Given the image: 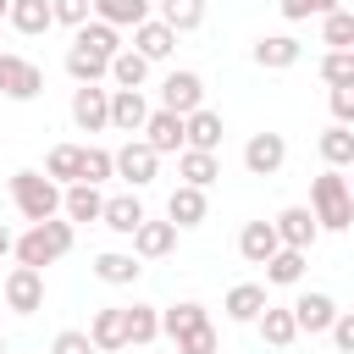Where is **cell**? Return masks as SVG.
Masks as SVG:
<instances>
[{
	"label": "cell",
	"instance_id": "3",
	"mask_svg": "<svg viewBox=\"0 0 354 354\" xmlns=\"http://www.w3.org/2000/svg\"><path fill=\"white\" fill-rule=\"evenodd\" d=\"M11 205L22 210L28 227L33 221H50V216H61V183L44 177V171H17L11 177Z\"/></svg>",
	"mask_w": 354,
	"mask_h": 354
},
{
	"label": "cell",
	"instance_id": "47",
	"mask_svg": "<svg viewBox=\"0 0 354 354\" xmlns=\"http://www.w3.org/2000/svg\"><path fill=\"white\" fill-rule=\"evenodd\" d=\"M11 243H17V238H11V227H6V221H0V260H6V254H11Z\"/></svg>",
	"mask_w": 354,
	"mask_h": 354
},
{
	"label": "cell",
	"instance_id": "19",
	"mask_svg": "<svg viewBox=\"0 0 354 354\" xmlns=\"http://www.w3.org/2000/svg\"><path fill=\"white\" fill-rule=\"evenodd\" d=\"M61 210H66V221H100V210H105V194H100V183H66V194H61Z\"/></svg>",
	"mask_w": 354,
	"mask_h": 354
},
{
	"label": "cell",
	"instance_id": "31",
	"mask_svg": "<svg viewBox=\"0 0 354 354\" xmlns=\"http://www.w3.org/2000/svg\"><path fill=\"white\" fill-rule=\"evenodd\" d=\"M149 6L155 0H94V17L111 22V28H138L149 17Z\"/></svg>",
	"mask_w": 354,
	"mask_h": 354
},
{
	"label": "cell",
	"instance_id": "48",
	"mask_svg": "<svg viewBox=\"0 0 354 354\" xmlns=\"http://www.w3.org/2000/svg\"><path fill=\"white\" fill-rule=\"evenodd\" d=\"M6 11H11V0H0V17H6Z\"/></svg>",
	"mask_w": 354,
	"mask_h": 354
},
{
	"label": "cell",
	"instance_id": "29",
	"mask_svg": "<svg viewBox=\"0 0 354 354\" xmlns=\"http://www.w3.org/2000/svg\"><path fill=\"white\" fill-rule=\"evenodd\" d=\"M122 315H127V343L133 348H144V343L160 337V310L155 304H122Z\"/></svg>",
	"mask_w": 354,
	"mask_h": 354
},
{
	"label": "cell",
	"instance_id": "4",
	"mask_svg": "<svg viewBox=\"0 0 354 354\" xmlns=\"http://www.w3.org/2000/svg\"><path fill=\"white\" fill-rule=\"evenodd\" d=\"M6 304H11L17 315L44 310V271H33V266H11V271H6Z\"/></svg>",
	"mask_w": 354,
	"mask_h": 354
},
{
	"label": "cell",
	"instance_id": "10",
	"mask_svg": "<svg viewBox=\"0 0 354 354\" xmlns=\"http://www.w3.org/2000/svg\"><path fill=\"white\" fill-rule=\"evenodd\" d=\"M271 227H277L282 249H310V243L321 238V221H315V210H310V205H288Z\"/></svg>",
	"mask_w": 354,
	"mask_h": 354
},
{
	"label": "cell",
	"instance_id": "12",
	"mask_svg": "<svg viewBox=\"0 0 354 354\" xmlns=\"http://www.w3.org/2000/svg\"><path fill=\"white\" fill-rule=\"evenodd\" d=\"M299 55H304V44H299L293 33H266V39H254V66H266V72H288V66H299Z\"/></svg>",
	"mask_w": 354,
	"mask_h": 354
},
{
	"label": "cell",
	"instance_id": "43",
	"mask_svg": "<svg viewBox=\"0 0 354 354\" xmlns=\"http://www.w3.org/2000/svg\"><path fill=\"white\" fill-rule=\"evenodd\" d=\"M50 354H100V348H94V337H88V332H77V326H66V332H55V343H50Z\"/></svg>",
	"mask_w": 354,
	"mask_h": 354
},
{
	"label": "cell",
	"instance_id": "33",
	"mask_svg": "<svg viewBox=\"0 0 354 354\" xmlns=\"http://www.w3.org/2000/svg\"><path fill=\"white\" fill-rule=\"evenodd\" d=\"M315 144H321V160H326V166H354V127L332 122Z\"/></svg>",
	"mask_w": 354,
	"mask_h": 354
},
{
	"label": "cell",
	"instance_id": "34",
	"mask_svg": "<svg viewBox=\"0 0 354 354\" xmlns=\"http://www.w3.org/2000/svg\"><path fill=\"white\" fill-rule=\"evenodd\" d=\"M266 282H277V288L304 282V249H277V254L266 260Z\"/></svg>",
	"mask_w": 354,
	"mask_h": 354
},
{
	"label": "cell",
	"instance_id": "25",
	"mask_svg": "<svg viewBox=\"0 0 354 354\" xmlns=\"http://www.w3.org/2000/svg\"><path fill=\"white\" fill-rule=\"evenodd\" d=\"M254 326H260V337H266L271 348H288V343L299 337V321H293V310H282V304H266V310L254 315Z\"/></svg>",
	"mask_w": 354,
	"mask_h": 354
},
{
	"label": "cell",
	"instance_id": "40",
	"mask_svg": "<svg viewBox=\"0 0 354 354\" xmlns=\"http://www.w3.org/2000/svg\"><path fill=\"white\" fill-rule=\"evenodd\" d=\"M321 83H326V88L354 83V50H326V55H321Z\"/></svg>",
	"mask_w": 354,
	"mask_h": 354
},
{
	"label": "cell",
	"instance_id": "18",
	"mask_svg": "<svg viewBox=\"0 0 354 354\" xmlns=\"http://www.w3.org/2000/svg\"><path fill=\"white\" fill-rule=\"evenodd\" d=\"M221 133H227V127H221V116H216V111H205V105L183 116V149H221Z\"/></svg>",
	"mask_w": 354,
	"mask_h": 354
},
{
	"label": "cell",
	"instance_id": "28",
	"mask_svg": "<svg viewBox=\"0 0 354 354\" xmlns=\"http://www.w3.org/2000/svg\"><path fill=\"white\" fill-rule=\"evenodd\" d=\"M266 304H271V299H266V288H260V282H238V288L227 293V304H221V310H227V321H254Z\"/></svg>",
	"mask_w": 354,
	"mask_h": 354
},
{
	"label": "cell",
	"instance_id": "7",
	"mask_svg": "<svg viewBox=\"0 0 354 354\" xmlns=\"http://www.w3.org/2000/svg\"><path fill=\"white\" fill-rule=\"evenodd\" d=\"M39 88H44V72H39L33 61L0 50V94H6V100H33Z\"/></svg>",
	"mask_w": 354,
	"mask_h": 354
},
{
	"label": "cell",
	"instance_id": "22",
	"mask_svg": "<svg viewBox=\"0 0 354 354\" xmlns=\"http://www.w3.org/2000/svg\"><path fill=\"white\" fill-rule=\"evenodd\" d=\"M177 177H183V183H194V188H210V183L221 177L216 149H177Z\"/></svg>",
	"mask_w": 354,
	"mask_h": 354
},
{
	"label": "cell",
	"instance_id": "35",
	"mask_svg": "<svg viewBox=\"0 0 354 354\" xmlns=\"http://www.w3.org/2000/svg\"><path fill=\"white\" fill-rule=\"evenodd\" d=\"M77 44H88L94 55H105V61H111V55L122 50V28H111V22H100V17H94V22H83V28H77Z\"/></svg>",
	"mask_w": 354,
	"mask_h": 354
},
{
	"label": "cell",
	"instance_id": "2",
	"mask_svg": "<svg viewBox=\"0 0 354 354\" xmlns=\"http://www.w3.org/2000/svg\"><path fill=\"white\" fill-rule=\"evenodd\" d=\"M72 249V221H33L17 243H11V254H17V266H33V271H44V266H55L61 254Z\"/></svg>",
	"mask_w": 354,
	"mask_h": 354
},
{
	"label": "cell",
	"instance_id": "21",
	"mask_svg": "<svg viewBox=\"0 0 354 354\" xmlns=\"http://www.w3.org/2000/svg\"><path fill=\"white\" fill-rule=\"evenodd\" d=\"M277 249H282V238H277V227H271V221H249V227L238 232V254H243L249 266H266Z\"/></svg>",
	"mask_w": 354,
	"mask_h": 354
},
{
	"label": "cell",
	"instance_id": "50",
	"mask_svg": "<svg viewBox=\"0 0 354 354\" xmlns=\"http://www.w3.org/2000/svg\"><path fill=\"white\" fill-rule=\"evenodd\" d=\"M348 194H354V183H348Z\"/></svg>",
	"mask_w": 354,
	"mask_h": 354
},
{
	"label": "cell",
	"instance_id": "45",
	"mask_svg": "<svg viewBox=\"0 0 354 354\" xmlns=\"http://www.w3.org/2000/svg\"><path fill=\"white\" fill-rule=\"evenodd\" d=\"M326 100H332V116H337L343 127H354V83H337Z\"/></svg>",
	"mask_w": 354,
	"mask_h": 354
},
{
	"label": "cell",
	"instance_id": "15",
	"mask_svg": "<svg viewBox=\"0 0 354 354\" xmlns=\"http://www.w3.org/2000/svg\"><path fill=\"white\" fill-rule=\"evenodd\" d=\"M177 249V221H138V232H133V254L138 260H160V254H171Z\"/></svg>",
	"mask_w": 354,
	"mask_h": 354
},
{
	"label": "cell",
	"instance_id": "26",
	"mask_svg": "<svg viewBox=\"0 0 354 354\" xmlns=\"http://www.w3.org/2000/svg\"><path fill=\"white\" fill-rule=\"evenodd\" d=\"M66 72H72V83H100V77H111V61L72 39V50H66Z\"/></svg>",
	"mask_w": 354,
	"mask_h": 354
},
{
	"label": "cell",
	"instance_id": "24",
	"mask_svg": "<svg viewBox=\"0 0 354 354\" xmlns=\"http://www.w3.org/2000/svg\"><path fill=\"white\" fill-rule=\"evenodd\" d=\"M100 221H105L111 232H122V238H133V232H138V221H144V205H138V194H116V199H105V210H100Z\"/></svg>",
	"mask_w": 354,
	"mask_h": 354
},
{
	"label": "cell",
	"instance_id": "6",
	"mask_svg": "<svg viewBox=\"0 0 354 354\" xmlns=\"http://www.w3.org/2000/svg\"><path fill=\"white\" fill-rule=\"evenodd\" d=\"M72 122H77L83 133L111 127V88H100V83H77V94H72Z\"/></svg>",
	"mask_w": 354,
	"mask_h": 354
},
{
	"label": "cell",
	"instance_id": "32",
	"mask_svg": "<svg viewBox=\"0 0 354 354\" xmlns=\"http://www.w3.org/2000/svg\"><path fill=\"white\" fill-rule=\"evenodd\" d=\"M210 315H205V304H194V299H183V304H171V310H160V332L177 343L183 332H194V326H205Z\"/></svg>",
	"mask_w": 354,
	"mask_h": 354
},
{
	"label": "cell",
	"instance_id": "39",
	"mask_svg": "<svg viewBox=\"0 0 354 354\" xmlns=\"http://www.w3.org/2000/svg\"><path fill=\"white\" fill-rule=\"evenodd\" d=\"M321 44H332V50H348V44H354V17H348L343 6L321 17Z\"/></svg>",
	"mask_w": 354,
	"mask_h": 354
},
{
	"label": "cell",
	"instance_id": "37",
	"mask_svg": "<svg viewBox=\"0 0 354 354\" xmlns=\"http://www.w3.org/2000/svg\"><path fill=\"white\" fill-rule=\"evenodd\" d=\"M160 22L177 33H194L205 22V0H160Z\"/></svg>",
	"mask_w": 354,
	"mask_h": 354
},
{
	"label": "cell",
	"instance_id": "20",
	"mask_svg": "<svg viewBox=\"0 0 354 354\" xmlns=\"http://www.w3.org/2000/svg\"><path fill=\"white\" fill-rule=\"evenodd\" d=\"M166 221H177V232H183V227H199V221H205V188L177 183L171 199H166Z\"/></svg>",
	"mask_w": 354,
	"mask_h": 354
},
{
	"label": "cell",
	"instance_id": "49",
	"mask_svg": "<svg viewBox=\"0 0 354 354\" xmlns=\"http://www.w3.org/2000/svg\"><path fill=\"white\" fill-rule=\"evenodd\" d=\"M0 354H6V337H0Z\"/></svg>",
	"mask_w": 354,
	"mask_h": 354
},
{
	"label": "cell",
	"instance_id": "5",
	"mask_svg": "<svg viewBox=\"0 0 354 354\" xmlns=\"http://www.w3.org/2000/svg\"><path fill=\"white\" fill-rule=\"evenodd\" d=\"M199 105H205V77H199V72H166V83H160V111L188 116V111H199Z\"/></svg>",
	"mask_w": 354,
	"mask_h": 354
},
{
	"label": "cell",
	"instance_id": "44",
	"mask_svg": "<svg viewBox=\"0 0 354 354\" xmlns=\"http://www.w3.org/2000/svg\"><path fill=\"white\" fill-rule=\"evenodd\" d=\"M337 11V0H282V17L288 22H304V17H326Z\"/></svg>",
	"mask_w": 354,
	"mask_h": 354
},
{
	"label": "cell",
	"instance_id": "17",
	"mask_svg": "<svg viewBox=\"0 0 354 354\" xmlns=\"http://www.w3.org/2000/svg\"><path fill=\"white\" fill-rule=\"evenodd\" d=\"M144 144H149L155 155H177V149H183V116H177V111H149Z\"/></svg>",
	"mask_w": 354,
	"mask_h": 354
},
{
	"label": "cell",
	"instance_id": "30",
	"mask_svg": "<svg viewBox=\"0 0 354 354\" xmlns=\"http://www.w3.org/2000/svg\"><path fill=\"white\" fill-rule=\"evenodd\" d=\"M6 17H11V28H17V33H28V39H33V33H44V28L55 22L50 0H11V11H6Z\"/></svg>",
	"mask_w": 354,
	"mask_h": 354
},
{
	"label": "cell",
	"instance_id": "9",
	"mask_svg": "<svg viewBox=\"0 0 354 354\" xmlns=\"http://www.w3.org/2000/svg\"><path fill=\"white\" fill-rule=\"evenodd\" d=\"M155 166H160V155H155L144 138H127V144L116 149V177H122V183H133V188L155 183Z\"/></svg>",
	"mask_w": 354,
	"mask_h": 354
},
{
	"label": "cell",
	"instance_id": "16",
	"mask_svg": "<svg viewBox=\"0 0 354 354\" xmlns=\"http://www.w3.org/2000/svg\"><path fill=\"white\" fill-rule=\"evenodd\" d=\"M88 337H94V348H100V354H116V348H127V315H122V304H105V310H94V321H88Z\"/></svg>",
	"mask_w": 354,
	"mask_h": 354
},
{
	"label": "cell",
	"instance_id": "41",
	"mask_svg": "<svg viewBox=\"0 0 354 354\" xmlns=\"http://www.w3.org/2000/svg\"><path fill=\"white\" fill-rule=\"evenodd\" d=\"M216 348H221V337H216V326H210V321L177 337V354H216Z\"/></svg>",
	"mask_w": 354,
	"mask_h": 354
},
{
	"label": "cell",
	"instance_id": "42",
	"mask_svg": "<svg viewBox=\"0 0 354 354\" xmlns=\"http://www.w3.org/2000/svg\"><path fill=\"white\" fill-rule=\"evenodd\" d=\"M50 11H55V22H66V28H83V22L94 17V0H50Z\"/></svg>",
	"mask_w": 354,
	"mask_h": 354
},
{
	"label": "cell",
	"instance_id": "8",
	"mask_svg": "<svg viewBox=\"0 0 354 354\" xmlns=\"http://www.w3.org/2000/svg\"><path fill=\"white\" fill-rule=\"evenodd\" d=\"M282 160H288V138H282V133H254V138L243 144V166H249L254 177H277Z\"/></svg>",
	"mask_w": 354,
	"mask_h": 354
},
{
	"label": "cell",
	"instance_id": "38",
	"mask_svg": "<svg viewBox=\"0 0 354 354\" xmlns=\"http://www.w3.org/2000/svg\"><path fill=\"white\" fill-rule=\"evenodd\" d=\"M105 177H116V155H111V149H94V144H83L77 183H105Z\"/></svg>",
	"mask_w": 354,
	"mask_h": 354
},
{
	"label": "cell",
	"instance_id": "13",
	"mask_svg": "<svg viewBox=\"0 0 354 354\" xmlns=\"http://www.w3.org/2000/svg\"><path fill=\"white\" fill-rule=\"evenodd\" d=\"M133 50H138L144 61H166V55L177 50V28H166L160 17H144V22L133 28Z\"/></svg>",
	"mask_w": 354,
	"mask_h": 354
},
{
	"label": "cell",
	"instance_id": "14",
	"mask_svg": "<svg viewBox=\"0 0 354 354\" xmlns=\"http://www.w3.org/2000/svg\"><path fill=\"white\" fill-rule=\"evenodd\" d=\"M149 122V100L138 88H111V127L116 133H144Z\"/></svg>",
	"mask_w": 354,
	"mask_h": 354
},
{
	"label": "cell",
	"instance_id": "11",
	"mask_svg": "<svg viewBox=\"0 0 354 354\" xmlns=\"http://www.w3.org/2000/svg\"><path fill=\"white\" fill-rule=\"evenodd\" d=\"M288 310H293L299 332H310V337L332 332V321H337V304H332V293H299V299H293Z\"/></svg>",
	"mask_w": 354,
	"mask_h": 354
},
{
	"label": "cell",
	"instance_id": "23",
	"mask_svg": "<svg viewBox=\"0 0 354 354\" xmlns=\"http://www.w3.org/2000/svg\"><path fill=\"white\" fill-rule=\"evenodd\" d=\"M138 254H122V249H105V254H94V277L100 282H111V288H133L138 282Z\"/></svg>",
	"mask_w": 354,
	"mask_h": 354
},
{
	"label": "cell",
	"instance_id": "1",
	"mask_svg": "<svg viewBox=\"0 0 354 354\" xmlns=\"http://www.w3.org/2000/svg\"><path fill=\"white\" fill-rule=\"evenodd\" d=\"M310 210H315L321 232H348L354 227V194H348V177H337V166L310 183Z\"/></svg>",
	"mask_w": 354,
	"mask_h": 354
},
{
	"label": "cell",
	"instance_id": "27",
	"mask_svg": "<svg viewBox=\"0 0 354 354\" xmlns=\"http://www.w3.org/2000/svg\"><path fill=\"white\" fill-rule=\"evenodd\" d=\"M144 77H149V61H144L133 44H122V50L111 55V83H116V88H144Z\"/></svg>",
	"mask_w": 354,
	"mask_h": 354
},
{
	"label": "cell",
	"instance_id": "51",
	"mask_svg": "<svg viewBox=\"0 0 354 354\" xmlns=\"http://www.w3.org/2000/svg\"><path fill=\"white\" fill-rule=\"evenodd\" d=\"M348 50H354V44H348Z\"/></svg>",
	"mask_w": 354,
	"mask_h": 354
},
{
	"label": "cell",
	"instance_id": "46",
	"mask_svg": "<svg viewBox=\"0 0 354 354\" xmlns=\"http://www.w3.org/2000/svg\"><path fill=\"white\" fill-rule=\"evenodd\" d=\"M332 343H337L343 354H354V310H337V321H332Z\"/></svg>",
	"mask_w": 354,
	"mask_h": 354
},
{
	"label": "cell",
	"instance_id": "36",
	"mask_svg": "<svg viewBox=\"0 0 354 354\" xmlns=\"http://www.w3.org/2000/svg\"><path fill=\"white\" fill-rule=\"evenodd\" d=\"M77 166H83V144H55L44 155V177L55 183H77Z\"/></svg>",
	"mask_w": 354,
	"mask_h": 354
}]
</instances>
